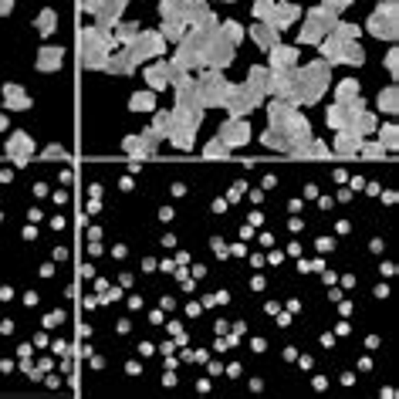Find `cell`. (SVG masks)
<instances>
[{
    "label": "cell",
    "instance_id": "6da1fadb",
    "mask_svg": "<svg viewBox=\"0 0 399 399\" xmlns=\"http://www.w3.org/2000/svg\"><path fill=\"white\" fill-rule=\"evenodd\" d=\"M328 85H332V65H325L322 58L301 65V105H318Z\"/></svg>",
    "mask_w": 399,
    "mask_h": 399
},
{
    "label": "cell",
    "instance_id": "7a4b0ae2",
    "mask_svg": "<svg viewBox=\"0 0 399 399\" xmlns=\"http://www.w3.org/2000/svg\"><path fill=\"white\" fill-rule=\"evenodd\" d=\"M203 44H206V31L186 27V34L176 44V51H173L169 61L176 68H183V71H203Z\"/></svg>",
    "mask_w": 399,
    "mask_h": 399
},
{
    "label": "cell",
    "instance_id": "3957f363",
    "mask_svg": "<svg viewBox=\"0 0 399 399\" xmlns=\"http://www.w3.org/2000/svg\"><path fill=\"white\" fill-rule=\"evenodd\" d=\"M122 54H126L136 68L149 65V61H156V58H163V54H166V41H163L159 31H139V38L136 41L122 44Z\"/></svg>",
    "mask_w": 399,
    "mask_h": 399
},
{
    "label": "cell",
    "instance_id": "277c9868",
    "mask_svg": "<svg viewBox=\"0 0 399 399\" xmlns=\"http://www.w3.org/2000/svg\"><path fill=\"white\" fill-rule=\"evenodd\" d=\"M365 31L379 41H396V34H399V4L396 0H383V4L369 14Z\"/></svg>",
    "mask_w": 399,
    "mask_h": 399
},
{
    "label": "cell",
    "instance_id": "5b68a950",
    "mask_svg": "<svg viewBox=\"0 0 399 399\" xmlns=\"http://www.w3.org/2000/svg\"><path fill=\"white\" fill-rule=\"evenodd\" d=\"M261 105H264V95H261V91L247 89V85H231V89H227V99H223L220 108H227V116L231 118H251V112L261 108Z\"/></svg>",
    "mask_w": 399,
    "mask_h": 399
},
{
    "label": "cell",
    "instance_id": "8992f818",
    "mask_svg": "<svg viewBox=\"0 0 399 399\" xmlns=\"http://www.w3.org/2000/svg\"><path fill=\"white\" fill-rule=\"evenodd\" d=\"M227 89H231V81L223 78V71L203 68V71L196 75V91H200V102H203V108H220V105H223V99H227Z\"/></svg>",
    "mask_w": 399,
    "mask_h": 399
},
{
    "label": "cell",
    "instance_id": "52a82bcc",
    "mask_svg": "<svg viewBox=\"0 0 399 399\" xmlns=\"http://www.w3.org/2000/svg\"><path fill=\"white\" fill-rule=\"evenodd\" d=\"M271 95L274 99H284L301 108V65L295 68H278L271 71Z\"/></svg>",
    "mask_w": 399,
    "mask_h": 399
},
{
    "label": "cell",
    "instance_id": "ba28073f",
    "mask_svg": "<svg viewBox=\"0 0 399 399\" xmlns=\"http://www.w3.org/2000/svg\"><path fill=\"white\" fill-rule=\"evenodd\" d=\"M233 48L231 41L220 34V27L213 34H206V44H203V68H213V71H223V68L233 65Z\"/></svg>",
    "mask_w": 399,
    "mask_h": 399
},
{
    "label": "cell",
    "instance_id": "9c48e42d",
    "mask_svg": "<svg viewBox=\"0 0 399 399\" xmlns=\"http://www.w3.org/2000/svg\"><path fill=\"white\" fill-rule=\"evenodd\" d=\"M176 75H180V68L173 65L169 58H156V61H149V65H146L142 81L149 85V91H166V89H173Z\"/></svg>",
    "mask_w": 399,
    "mask_h": 399
},
{
    "label": "cell",
    "instance_id": "30bf717a",
    "mask_svg": "<svg viewBox=\"0 0 399 399\" xmlns=\"http://www.w3.org/2000/svg\"><path fill=\"white\" fill-rule=\"evenodd\" d=\"M251 118H223L220 122V129H217V139L227 146V149H244L247 142H251Z\"/></svg>",
    "mask_w": 399,
    "mask_h": 399
},
{
    "label": "cell",
    "instance_id": "8fae6325",
    "mask_svg": "<svg viewBox=\"0 0 399 399\" xmlns=\"http://www.w3.org/2000/svg\"><path fill=\"white\" fill-rule=\"evenodd\" d=\"M183 21H186V27H200V31H206V34H213V31L220 27V17L213 14L210 0H190L186 11H183Z\"/></svg>",
    "mask_w": 399,
    "mask_h": 399
},
{
    "label": "cell",
    "instance_id": "7c38bea8",
    "mask_svg": "<svg viewBox=\"0 0 399 399\" xmlns=\"http://www.w3.org/2000/svg\"><path fill=\"white\" fill-rule=\"evenodd\" d=\"M298 21H301V7H298V4H291V0H274V11H271V17L264 24H271L274 31H288V27H295Z\"/></svg>",
    "mask_w": 399,
    "mask_h": 399
},
{
    "label": "cell",
    "instance_id": "4fadbf2b",
    "mask_svg": "<svg viewBox=\"0 0 399 399\" xmlns=\"http://www.w3.org/2000/svg\"><path fill=\"white\" fill-rule=\"evenodd\" d=\"M4 149H7L14 166H27V163H31V153H34V139H31L27 132H14Z\"/></svg>",
    "mask_w": 399,
    "mask_h": 399
},
{
    "label": "cell",
    "instance_id": "5bb4252c",
    "mask_svg": "<svg viewBox=\"0 0 399 399\" xmlns=\"http://www.w3.org/2000/svg\"><path fill=\"white\" fill-rule=\"evenodd\" d=\"M281 132H284V139H288V153H291V149H298V146H305V142L311 139V122L301 116V112H295V118H291Z\"/></svg>",
    "mask_w": 399,
    "mask_h": 399
},
{
    "label": "cell",
    "instance_id": "9a60e30c",
    "mask_svg": "<svg viewBox=\"0 0 399 399\" xmlns=\"http://www.w3.org/2000/svg\"><path fill=\"white\" fill-rule=\"evenodd\" d=\"M268 126L271 129H284L291 118H295V112H298V105H291V102H284V99H274L271 95V102H268Z\"/></svg>",
    "mask_w": 399,
    "mask_h": 399
},
{
    "label": "cell",
    "instance_id": "2e32d148",
    "mask_svg": "<svg viewBox=\"0 0 399 399\" xmlns=\"http://www.w3.org/2000/svg\"><path fill=\"white\" fill-rule=\"evenodd\" d=\"M78 48H105V51H116V38L108 31H99L95 24H89V27H81V34H78Z\"/></svg>",
    "mask_w": 399,
    "mask_h": 399
},
{
    "label": "cell",
    "instance_id": "e0dca14e",
    "mask_svg": "<svg viewBox=\"0 0 399 399\" xmlns=\"http://www.w3.org/2000/svg\"><path fill=\"white\" fill-rule=\"evenodd\" d=\"M268 58H271V71H278V68H295L298 65V48L295 44H284L278 41L274 48H268Z\"/></svg>",
    "mask_w": 399,
    "mask_h": 399
},
{
    "label": "cell",
    "instance_id": "ac0fdd59",
    "mask_svg": "<svg viewBox=\"0 0 399 399\" xmlns=\"http://www.w3.org/2000/svg\"><path fill=\"white\" fill-rule=\"evenodd\" d=\"M362 142H365V136H359V132L338 129V136L332 139V153L335 156H359Z\"/></svg>",
    "mask_w": 399,
    "mask_h": 399
},
{
    "label": "cell",
    "instance_id": "d6986e66",
    "mask_svg": "<svg viewBox=\"0 0 399 399\" xmlns=\"http://www.w3.org/2000/svg\"><path fill=\"white\" fill-rule=\"evenodd\" d=\"M345 129L359 132V136H373V132L379 129V118H375V112H369V108H359V112H348Z\"/></svg>",
    "mask_w": 399,
    "mask_h": 399
},
{
    "label": "cell",
    "instance_id": "ffe728a7",
    "mask_svg": "<svg viewBox=\"0 0 399 399\" xmlns=\"http://www.w3.org/2000/svg\"><path fill=\"white\" fill-rule=\"evenodd\" d=\"M305 24L315 27V31L325 38V34H332V27L338 24V17H335V14H328L325 7H308V11H305Z\"/></svg>",
    "mask_w": 399,
    "mask_h": 399
},
{
    "label": "cell",
    "instance_id": "44dd1931",
    "mask_svg": "<svg viewBox=\"0 0 399 399\" xmlns=\"http://www.w3.org/2000/svg\"><path fill=\"white\" fill-rule=\"evenodd\" d=\"M4 108H14V112H27L31 108V95H27L17 81H7L4 85Z\"/></svg>",
    "mask_w": 399,
    "mask_h": 399
},
{
    "label": "cell",
    "instance_id": "7402d4cb",
    "mask_svg": "<svg viewBox=\"0 0 399 399\" xmlns=\"http://www.w3.org/2000/svg\"><path fill=\"white\" fill-rule=\"evenodd\" d=\"M247 34H251V41L258 44L261 51H268V48H274V44L281 41V31H274V27L264 24V21H258L254 27H247Z\"/></svg>",
    "mask_w": 399,
    "mask_h": 399
},
{
    "label": "cell",
    "instance_id": "603a6c76",
    "mask_svg": "<svg viewBox=\"0 0 399 399\" xmlns=\"http://www.w3.org/2000/svg\"><path fill=\"white\" fill-rule=\"evenodd\" d=\"M247 89H254L261 91L264 99L271 95V68L268 65H254V68H247V81H244Z\"/></svg>",
    "mask_w": 399,
    "mask_h": 399
},
{
    "label": "cell",
    "instance_id": "cb8c5ba5",
    "mask_svg": "<svg viewBox=\"0 0 399 399\" xmlns=\"http://www.w3.org/2000/svg\"><path fill=\"white\" fill-rule=\"evenodd\" d=\"M315 48H318V54H322V61L325 65H342V41L335 38V34H325L322 41H318V44H315Z\"/></svg>",
    "mask_w": 399,
    "mask_h": 399
},
{
    "label": "cell",
    "instance_id": "d4e9b609",
    "mask_svg": "<svg viewBox=\"0 0 399 399\" xmlns=\"http://www.w3.org/2000/svg\"><path fill=\"white\" fill-rule=\"evenodd\" d=\"M105 58H108L105 48H81V51H78V65L85 68V71H102Z\"/></svg>",
    "mask_w": 399,
    "mask_h": 399
},
{
    "label": "cell",
    "instance_id": "484cf974",
    "mask_svg": "<svg viewBox=\"0 0 399 399\" xmlns=\"http://www.w3.org/2000/svg\"><path fill=\"white\" fill-rule=\"evenodd\" d=\"M102 71H108V75H136V65H132L129 58L122 54V48H118V51H108Z\"/></svg>",
    "mask_w": 399,
    "mask_h": 399
},
{
    "label": "cell",
    "instance_id": "4316f807",
    "mask_svg": "<svg viewBox=\"0 0 399 399\" xmlns=\"http://www.w3.org/2000/svg\"><path fill=\"white\" fill-rule=\"evenodd\" d=\"M173 118H176V126H183V129H200L206 118V108H173Z\"/></svg>",
    "mask_w": 399,
    "mask_h": 399
},
{
    "label": "cell",
    "instance_id": "83f0119b",
    "mask_svg": "<svg viewBox=\"0 0 399 399\" xmlns=\"http://www.w3.org/2000/svg\"><path fill=\"white\" fill-rule=\"evenodd\" d=\"M65 65V51L61 48H41L38 51V71H58V68Z\"/></svg>",
    "mask_w": 399,
    "mask_h": 399
},
{
    "label": "cell",
    "instance_id": "f1b7e54d",
    "mask_svg": "<svg viewBox=\"0 0 399 399\" xmlns=\"http://www.w3.org/2000/svg\"><path fill=\"white\" fill-rule=\"evenodd\" d=\"M139 31H142L139 21H118L116 31H112V38H116V48H122V44L136 41V38H139Z\"/></svg>",
    "mask_w": 399,
    "mask_h": 399
},
{
    "label": "cell",
    "instance_id": "f546056e",
    "mask_svg": "<svg viewBox=\"0 0 399 399\" xmlns=\"http://www.w3.org/2000/svg\"><path fill=\"white\" fill-rule=\"evenodd\" d=\"M153 129L169 139V132L176 129V118H173V108H153Z\"/></svg>",
    "mask_w": 399,
    "mask_h": 399
},
{
    "label": "cell",
    "instance_id": "4dcf8cb0",
    "mask_svg": "<svg viewBox=\"0 0 399 399\" xmlns=\"http://www.w3.org/2000/svg\"><path fill=\"white\" fill-rule=\"evenodd\" d=\"M355 95H362V89H359V81H355V78H342V81H335V102L338 105L352 102Z\"/></svg>",
    "mask_w": 399,
    "mask_h": 399
},
{
    "label": "cell",
    "instance_id": "1f68e13d",
    "mask_svg": "<svg viewBox=\"0 0 399 399\" xmlns=\"http://www.w3.org/2000/svg\"><path fill=\"white\" fill-rule=\"evenodd\" d=\"M159 34H163V41H166V44H180L183 34H186V21H180V17H173V21H163Z\"/></svg>",
    "mask_w": 399,
    "mask_h": 399
},
{
    "label": "cell",
    "instance_id": "d6a6232c",
    "mask_svg": "<svg viewBox=\"0 0 399 399\" xmlns=\"http://www.w3.org/2000/svg\"><path fill=\"white\" fill-rule=\"evenodd\" d=\"M342 65H352V68L365 65V48H362L359 41H345L342 44Z\"/></svg>",
    "mask_w": 399,
    "mask_h": 399
},
{
    "label": "cell",
    "instance_id": "836d02e7",
    "mask_svg": "<svg viewBox=\"0 0 399 399\" xmlns=\"http://www.w3.org/2000/svg\"><path fill=\"white\" fill-rule=\"evenodd\" d=\"M220 34H223V38H227V41L233 44V48H237V44H241V41L247 38V27L241 24V21L227 17V21H220Z\"/></svg>",
    "mask_w": 399,
    "mask_h": 399
},
{
    "label": "cell",
    "instance_id": "e575fe53",
    "mask_svg": "<svg viewBox=\"0 0 399 399\" xmlns=\"http://www.w3.org/2000/svg\"><path fill=\"white\" fill-rule=\"evenodd\" d=\"M169 142H173V149H180V153H190L196 142V132L193 129H183V126H176V129L169 132Z\"/></svg>",
    "mask_w": 399,
    "mask_h": 399
},
{
    "label": "cell",
    "instance_id": "d590c367",
    "mask_svg": "<svg viewBox=\"0 0 399 399\" xmlns=\"http://www.w3.org/2000/svg\"><path fill=\"white\" fill-rule=\"evenodd\" d=\"M325 122H328V129H345V122H348V108L345 105H338V102H332L328 108H325Z\"/></svg>",
    "mask_w": 399,
    "mask_h": 399
},
{
    "label": "cell",
    "instance_id": "8d00e7d4",
    "mask_svg": "<svg viewBox=\"0 0 399 399\" xmlns=\"http://www.w3.org/2000/svg\"><path fill=\"white\" fill-rule=\"evenodd\" d=\"M34 27H38L44 38H51L54 31H58V11H51V7H44V11L38 14V21H34Z\"/></svg>",
    "mask_w": 399,
    "mask_h": 399
},
{
    "label": "cell",
    "instance_id": "74e56055",
    "mask_svg": "<svg viewBox=\"0 0 399 399\" xmlns=\"http://www.w3.org/2000/svg\"><path fill=\"white\" fill-rule=\"evenodd\" d=\"M156 108V91H136L129 99V112H153Z\"/></svg>",
    "mask_w": 399,
    "mask_h": 399
},
{
    "label": "cell",
    "instance_id": "f35d334b",
    "mask_svg": "<svg viewBox=\"0 0 399 399\" xmlns=\"http://www.w3.org/2000/svg\"><path fill=\"white\" fill-rule=\"evenodd\" d=\"M379 108H383L386 116H396V112H399V91H396V85H389V89L379 91Z\"/></svg>",
    "mask_w": 399,
    "mask_h": 399
},
{
    "label": "cell",
    "instance_id": "ab89813d",
    "mask_svg": "<svg viewBox=\"0 0 399 399\" xmlns=\"http://www.w3.org/2000/svg\"><path fill=\"white\" fill-rule=\"evenodd\" d=\"M186 4H190V0H159V17H163V21H173V17H180V21H183V11H186Z\"/></svg>",
    "mask_w": 399,
    "mask_h": 399
},
{
    "label": "cell",
    "instance_id": "60d3db41",
    "mask_svg": "<svg viewBox=\"0 0 399 399\" xmlns=\"http://www.w3.org/2000/svg\"><path fill=\"white\" fill-rule=\"evenodd\" d=\"M261 142H264V149H274V153H288V139H284V132L281 129H271L261 136Z\"/></svg>",
    "mask_w": 399,
    "mask_h": 399
},
{
    "label": "cell",
    "instance_id": "b9f144b4",
    "mask_svg": "<svg viewBox=\"0 0 399 399\" xmlns=\"http://www.w3.org/2000/svg\"><path fill=\"white\" fill-rule=\"evenodd\" d=\"M375 142H383V146H386V153H393V149L399 146V129L393 126V122H386L383 129H375Z\"/></svg>",
    "mask_w": 399,
    "mask_h": 399
},
{
    "label": "cell",
    "instance_id": "7bdbcfd3",
    "mask_svg": "<svg viewBox=\"0 0 399 399\" xmlns=\"http://www.w3.org/2000/svg\"><path fill=\"white\" fill-rule=\"evenodd\" d=\"M359 31H362L359 24H348V21H338V24L332 27V34L342 41V44H345V41H359Z\"/></svg>",
    "mask_w": 399,
    "mask_h": 399
},
{
    "label": "cell",
    "instance_id": "ee69618b",
    "mask_svg": "<svg viewBox=\"0 0 399 399\" xmlns=\"http://www.w3.org/2000/svg\"><path fill=\"white\" fill-rule=\"evenodd\" d=\"M126 7H129V0H102V11H99V14L112 17V21H122Z\"/></svg>",
    "mask_w": 399,
    "mask_h": 399
},
{
    "label": "cell",
    "instance_id": "f6af8a7d",
    "mask_svg": "<svg viewBox=\"0 0 399 399\" xmlns=\"http://www.w3.org/2000/svg\"><path fill=\"white\" fill-rule=\"evenodd\" d=\"M122 149H126L129 156H136V159L149 156V149H146V146H142V139H139V132H136V136H126V139H122Z\"/></svg>",
    "mask_w": 399,
    "mask_h": 399
},
{
    "label": "cell",
    "instance_id": "bcb514c9",
    "mask_svg": "<svg viewBox=\"0 0 399 399\" xmlns=\"http://www.w3.org/2000/svg\"><path fill=\"white\" fill-rule=\"evenodd\" d=\"M139 139H142V146H146L149 153H156V149H159V142H163V136H159V132L149 126V129H142V132H139Z\"/></svg>",
    "mask_w": 399,
    "mask_h": 399
},
{
    "label": "cell",
    "instance_id": "7dc6e473",
    "mask_svg": "<svg viewBox=\"0 0 399 399\" xmlns=\"http://www.w3.org/2000/svg\"><path fill=\"white\" fill-rule=\"evenodd\" d=\"M352 4H355V0H322L318 7H325V11L335 14V17H342V14H345L348 7H352Z\"/></svg>",
    "mask_w": 399,
    "mask_h": 399
},
{
    "label": "cell",
    "instance_id": "c3c4849f",
    "mask_svg": "<svg viewBox=\"0 0 399 399\" xmlns=\"http://www.w3.org/2000/svg\"><path fill=\"white\" fill-rule=\"evenodd\" d=\"M359 153L362 156H369V159H383V156H386V146H383V142H369V139H365V142H362V149H359Z\"/></svg>",
    "mask_w": 399,
    "mask_h": 399
},
{
    "label": "cell",
    "instance_id": "681fc988",
    "mask_svg": "<svg viewBox=\"0 0 399 399\" xmlns=\"http://www.w3.org/2000/svg\"><path fill=\"white\" fill-rule=\"evenodd\" d=\"M318 41H322V34L315 27H308V24L298 27V44H318Z\"/></svg>",
    "mask_w": 399,
    "mask_h": 399
},
{
    "label": "cell",
    "instance_id": "f907efd6",
    "mask_svg": "<svg viewBox=\"0 0 399 399\" xmlns=\"http://www.w3.org/2000/svg\"><path fill=\"white\" fill-rule=\"evenodd\" d=\"M254 21H268L271 17V11H274V0H254Z\"/></svg>",
    "mask_w": 399,
    "mask_h": 399
},
{
    "label": "cell",
    "instance_id": "816d5d0a",
    "mask_svg": "<svg viewBox=\"0 0 399 399\" xmlns=\"http://www.w3.org/2000/svg\"><path fill=\"white\" fill-rule=\"evenodd\" d=\"M203 153L210 156V159H217V156H220V159H223V156L231 153V149H227V146H223V142H220V139H210V142H206V146H203Z\"/></svg>",
    "mask_w": 399,
    "mask_h": 399
},
{
    "label": "cell",
    "instance_id": "f5cc1de1",
    "mask_svg": "<svg viewBox=\"0 0 399 399\" xmlns=\"http://www.w3.org/2000/svg\"><path fill=\"white\" fill-rule=\"evenodd\" d=\"M78 7H81L85 14H91V17H95V14L102 11V0H78Z\"/></svg>",
    "mask_w": 399,
    "mask_h": 399
},
{
    "label": "cell",
    "instance_id": "db71d44e",
    "mask_svg": "<svg viewBox=\"0 0 399 399\" xmlns=\"http://www.w3.org/2000/svg\"><path fill=\"white\" fill-rule=\"evenodd\" d=\"M386 68H389V75H396V71H399V51H396V48L386 54Z\"/></svg>",
    "mask_w": 399,
    "mask_h": 399
},
{
    "label": "cell",
    "instance_id": "11a10c76",
    "mask_svg": "<svg viewBox=\"0 0 399 399\" xmlns=\"http://www.w3.org/2000/svg\"><path fill=\"white\" fill-rule=\"evenodd\" d=\"M244 190H247L244 183H237V186H233L231 193H227V200H231V203H237V200H241V196H244Z\"/></svg>",
    "mask_w": 399,
    "mask_h": 399
},
{
    "label": "cell",
    "instance_id": "9f6ffc18",
    "mask_svg": "<svg viewBox=\"0 0 399 399\" xmlns=\"http://www.w3.org/2000/svg\"><path fill=\"white\" fill-rule=\"evenodd\" d=\"M44 156H58V159H65V149H61V146H48V149H44Z\"/></svg>",
    "mask_w": 399,
    "mask_h": 399
},
{
    "label": "cell",
    "instance_id": "6f0895ef",
    "mask_svg": "<svg viewBox=\"0 0 399 399\" xmlns=\"http://www.w3.org/2000/svg\"><path fill=\"white\" fill-rule=\"evenodd\" d=\"M14 11V0H0V17H7Z\"/></svg>",
    "mask_w": 399,
    "mask_h": 399
},
{
    "label": "cell",
    "instance_id": "680465c9",
    "mask_svg": "<svg viewBox=\"0 0 399 399\" xmlns=\"http://www.w3.org/2000/svg\"><path fill=\"white\" fill-rule=\"evenodd\" d=\"M213 254H217V258H223V254H227V247H223V241H213Z\"/></svg>",
    "mask_w": 399,
    "mask_h": 399
},
{
    "label": "cell",
    "instance_id": "91938a15",
    "mask_svg": "<svg viewBox=\"0 0 399 399\" xmlns=\"http://www.w3.org/2000/svg\"><path fill=\"white\" fill-rule=\"evenodd\" d=\"M7 129V112H4V108H0V132Z\"/></svg>",
    "mask_w": 399,
    "mask_h": 399
},
{
    "label": "cell",
    "instance_id": "94428289",
    "mask_svg": "<svg viewBox=\"0 0 399 399\" xmlns=\"http://www.w3.org/2000/svg\"><path fill=\"white\" fill-rule=\"evenodd\" d=\"M220 4H233V0H220Z\"/></svg>",
    "mask_w": 399,
    "mask_h": 399
}]
</instances>
